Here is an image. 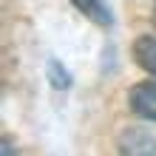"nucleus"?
I'll use <instances>...</instances> for the list:
<instances>
[{
	"label": "nucleus",
	"instance_id": "1",
	"mask_svg": "<svg viewBox=\"0 0 156 156\" xmlns=\"http://www.w3.org/2000/svg\"><path fill=\"white\" fill-rule=\"evenodd\" d=\"M119 153L122 156H156V136L145 128H125L119 133Z\"/></svg>",
	"mask_w": 156,
	"mask_h": 156
},
{
	"label": "nucleus",
	"instance_id": "2",
	"mask_svg": "<svg viewBox=\"0 0 156 156\" xmlns=\"http://www.w3.org/2000/svg\"><path fill=\"white\" fill-rule=\"evenodd\" d=\"M128 102H131V111L136 116L148 119V122H156V80H145L139 85H133Z\"/></svg>",
	"mask_w": 156,
	"mask_h": 156
},
{
	"label": "nucleus",
	"instance_id": "3",
	"mask_svg": "<svg viewBox=\"0 0 156 156\" xmlns=\"http://www.w3.org/2000/svg\"><path fill=\"white\" fill-rule=\"evenodd\" d=\"M133 60L139 62V68L156 77V34H142L133 43Z\"/></svg>",
	"mask_w": 156,
	"mask_h": 156
},
{
	"label": "nucleus",
	"instance_id": "4",
	"mask_svg": "<svg viewBox=\"0 0 156 156\" xmlns=\"http://www.w3.org/2000/svg\"><path fill=\"white\" fill-rule=\"evenodd\" d=\"M71 3H74V6H77L85 17H91L97 26H111V23H114L111 9H108L102 0H71Z\"/></svg>",
	"mask_w": 156,
	"mask_h": 156
},
{
	"label": "nucleus",
	"instance_id": "5",
	"mask_svg": "<svg viewBox=\"0 0 156 156\" xmlns=\"http://www.w3.org/2000/svg\"><path fill=\"white\" fill-rule=\"evenodd\" d=\"M45 71H48V82L57 91H66V88H71V74L66 68L60 66L57 60H48V66H45Z\"/></svg>",
	"mask_w": 156,
	"mask_h": 156
},
{
	"label": "nucleus",
	"instance_id": "6",
	"mask_svg": "<svg viewBox=\"0 0 156 156\" xmlns=\"http://www.w3.org/2000/svg\"><path fill=\"white\" fill-rule=\"evenodd\" d=\"M0 156H17V151L12 148V142L3 139V145H0Z\"/></svg>",
	"mask_w": 156,
	"mask_h": 156
},
{
	"label": "nucleus",
	"instance_id": "7",
	"mask_svg": "<svg viewBox=\"0 0 156 156\" xmlns=\"http://www.w3.org/2000/svg\"><path fill=\"white\" fill-rule=\"evenodd\" d=\"M153 23H156V12H153Z\"/></svg>",
	"mask_w": 156,
	"mask_h": 156
}]
</instances>
